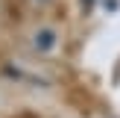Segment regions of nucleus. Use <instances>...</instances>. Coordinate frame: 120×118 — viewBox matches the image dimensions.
I'll return each mask as SVG.
<instances>
[{
  "mask_svg": "<svg viewBox=\"0 0 120 118\" xmlns=\"http://www.w3.org/2000/svg\"><path fill=\"white\" fill-rule=\"evenodd\" d=\"M56 44H59V33H56L53 27H41V30L32 33V47H35L38 53H53Z\"/></svg>",
  "mask_w": 120,
  "mask_h": 118,
  "instance_id": "f257e3e1",
  "label": "nucleus"
},
{
  "mask_svg": "<svg viewBox=\"0 0 120 118\" xmlns=\"http://www.w3.org/2000/svg\"><path fill=\"white\" fill-rule=\"evenodd\" d=\"M41 3H47V0H41Z\"/></svg>",
  "mask_w": 120,
  "mask_h": 118,
  "instance_id": "f03ea898",
  "label": "nucleus"
}]
</instances>
